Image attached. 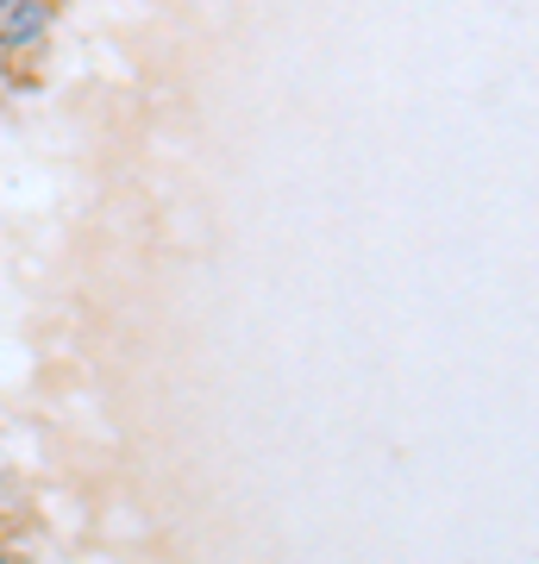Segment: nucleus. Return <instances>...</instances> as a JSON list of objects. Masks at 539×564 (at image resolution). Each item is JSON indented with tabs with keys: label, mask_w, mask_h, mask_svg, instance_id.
<instances>
[{
	"label": "nucleus",
	"mask_w": 539,
	"mask_h": 564,
	"mask_svg": "<svg viewBox=\"0 0 539 564\" xmlns=\"http://www.w3.org/2000/svg\"><path fill=\"white\" fill-rule=\"evenodd\" d=\"M51 20H57V13H51L44 0H0V44H7V51H32V44L51 32Z\"/></svg>",
	"instance_id": "1"
},
{
	"label": "nucleus",
	"mask_w": 539,
	"mask_h": 564,
	"mask_svg": "<svg viewBox=\"0 0 539 564\" xmlns=\"http://www.w3.org/2000/svg\"><path fill=\"white\" fill-rule=\"evenodd\" d=\"M0 564H25V558L13 552V545H0Z\"/></svg>",
	"instance_id": "2"
}]
</instances>
